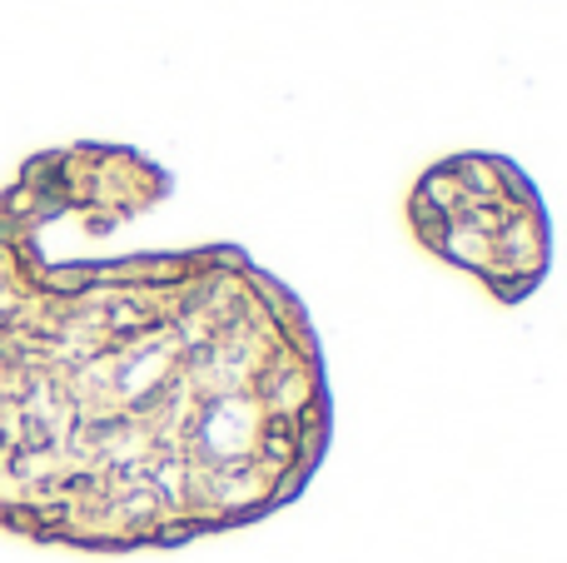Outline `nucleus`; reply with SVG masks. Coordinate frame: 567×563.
<instances>
[{
	"label": "nucleus",
	"mask_w": 567,
	"mask_h": 563,
	"mask_svg": "<svg viewBox=\"0 0 567 563\" xmlns=\"http://www.w3.org/2000/svg\"><path fill=\"white\" fill-rule=\"evenodd\" d=\"M130 145L40 150L0 190V534L145 554L265 524L313 484L333 389L303 299L239 245L55 255L165 205Z\"/></svg>",
	"instance_id": "f257e3e1"
},
{
	"label": "nucleus",
	"mask_w": 567,
	"mask_h": 563,
	"mask_svg": "<svg viewBox=\"0 0 567 563\" xmlns=\"http://www.w3.org/2000/svg\"><path fill=\"white\" fill-rule=\"evenodd\" d=\"M409 229L433 259L473 275L498 305H523L553 269V225L528 170L493 150L443 155L413 180Z\"/></svg>",
	"instance_id": "f03ea898"
}]
</instances>
